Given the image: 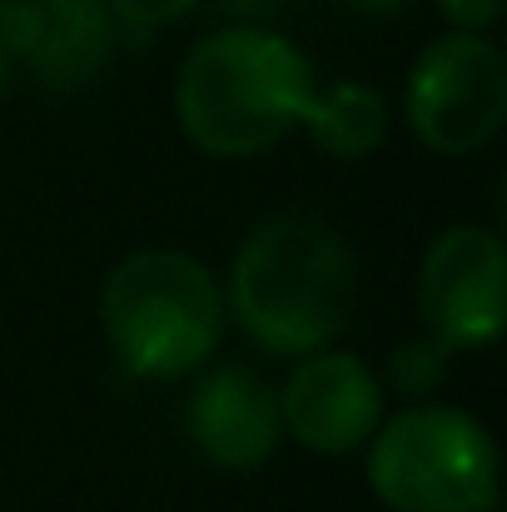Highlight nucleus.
I'll return each mask as SVG.
<instances>
[{"instance_id":"obj_16","label":"nucleus","mask_w":507,"mask_h":512,"mask_svg":"<svg viewBox=\"0 0 507 512\" xmlns=\"http://www.w3.org/2000/svg\"><path fill=\"white\" fill-rule=\"evenodd\" d=\"M488 512H498V508H488Z\"/></svg>"},{"instance_id":"obj_2","label":"nucleus","mask_w":507,"mask_h":512,"mask_svg":"<svg viewBox=\"0 0 507 512\" xmlns=\"http://www.w3.org/2000/svg\"><path fill=\"white\" fill-rule=\"evenodd\" d=\"M353 304L358 259L348 239L314 214H274L234 249L224 309L269 358L334 348L353 324Z\"/></svg>"},{"instance_id":"obj_11","label":"nucleus","mask_w":507,"mask_h":512,"mask_svg":"<svg viewBox=\"0 0 507 512\" xmlns=\"http://www.w3.org/2000/svg\"><path fill=\"white\" fill-rule=\"evenodd\" d=\"M448 348L438 339H428V334H413V339H403L393 353H388V363H383V393H393V398H403V403H428L438 388H443V378H448Z\"/></svg>"},{"instance_id":"obj_14","label":"nucleus","mask_w":507,"mask_h":512,"mask_svg":"<svg viewBox=\"0 0 507 512\" xmlns=\"http://www.w3.org/2000/svg\"><path fill=\"white\" fill-rule=\"evenodd\" d=\"M343 10H353V15H368V20H383V15H398V10H408L413 0H334Z\"/></svg>"},{"instance_id":"obj_7","label":"nucleus","mask_w":507,"mask_h":512,"mask_svg":"<svg viewBox=\"0 0 507 512\" xmlns=\"http://www.w3.org/2000/svg\"><path fill=\"white\" fill-rule=\"evenodd\" d=\"M388 413L383 378L348 348H319L294 358V373L279 388L284 438L319 458L358 453Z\"/></svg>"},{"instance_id":"obj_1","label":"nucleus","mask_w":507,"mask_h":512,"mask_svg":"<svg viewBox=\"0 0 507 512\" xmlns=\"http://www.w3.org/2000/svg\"><path fill=\"white\" fill-rule=\"evenodd\" d=\"M314 60L279 30L239 20L189 45L174 75V125L209 160H254L304 130Z\"/></svg>"},{"instance_id":"obj_4","label":"nucleus","mask_w":507,"mask_h":512,"mask_svg":"<svg viewBox=\"0 0 507 512\" xmlns=\"http://www.w3.org/2000/svg\"><path fill=\"white\" fill-rule=\"evenodd\" d=\"M368 488L388 512L498 508V443L488 423L453 403H408L373 428Z\"/></svg>"},{"instance_id":"obj_12","label":"nucleus","mask_w":507,"mask_h":512,"mask_svg":"<svg viewBox=\"0 0 507 512\" xmlns=\"http://www.w3.org/2000/svg\"><path fill=\"white\" fill-rule=\"evenodd\" d=\"M110 15L125 25V30H140V35H155L179 25L189 10H199V0H105Z\"/></svg>"},{"instance_id":"obj_10","label":"nucleus","mask_w":507,"mask_h":512,"mask_svg":"<svg viewBox=\"0 0 507 512\" xmlns=\"http://www.w3.org/2000/svg\"><path fill=\"white\" fill-rule=\"evenodd\" d=\"M304 130L334 160H368L388 140V95L363 80H338L329 90L319 85L304 110Z\"/></svg>"},{"instance_id":"obj_13","label":"nucleus","mask_w":507,"mask_h":512,"mask_svg":"<svg viewBox=\"0 0 507 512\" xmlns=\"http://www.w3.org/2000/svg\"><path fill=\"white\" fill-rule=\"evenodd\" d=\"M433 5L453 30H478V35H488L507 15V0H433Z\"/></svg>"},{"instance_id":"obj_6","label":"nucleus","mask_w":507,"mask_h":512,"mask_svg":"<svg viewBox=\"0 0 507 512\" xmlns=\"http://www.w3.org/2000/svg\"><path fill=\"white\" fill-rule=\"evenodd\" d=\"M413 309L448 353L493 348L507 329V249L488 224H448L418 264Z\"/></svg>"},{"instance_id":"obj_5","label":"nucleus","mask_w":507,"mask_h":512,"mask_svg":"<svg viewBox=\"0 0 507 512\" xmlns=\"http://www.w3.org/2000/svg\"><path fill=\"white\" fill-rule=\"evenodd\" d=\"M403 115L423 150L463 160L488 150L507 125V55L493 35L443 30L408 70Z\"/></svg>"},{"instance_id":"obj_8","label":"nucleus","mask_w":507,"mask_h":512,"mask_svg":"<svg viewBox=\"0 0 507 512\" xmlns=\"http://www.w3.org/2000/svg\"><path fill=\"white\" fill-rule=\"evenodd\" d=\"M184 433L214 468L259 473L284 443L279 388H269L249 363H214L184 398Z\"/></svg>"},{"instance_id":"obj_3","label":"nucleus","mask_w":507,"mask_h":512,"mask_svg":"<svg viewBox=\"0 0 507 512\" xmlns=\"http://www.w3.org/2000/svg\"><path fill=\"white\" fill-rule=\"evenodd\" d=\"M100 324L115 363L130 378H189L209 368L224 343V284L184 249H135L100 284Z\"/></svg>"},{"instance_id":"obj_9","label":"nucleus","mask_w":507,"mask_h":512,"mask_svg":"<svg viewBox=\"0 0 507 512\" xmlns=\"http://www.w3.org/2000/svg\"><path fill=\"white\" fill-rule=\"evenodd\" d=\"M0 45L10 60H30L40 80L70 90L110 60L115 15L105 0H0Z\"/></svg>"},{"instance_id":"obj_15","label":"nucleus","mask_w":507,"mask_h":512,"mask_svg":"<svg viewBox=\"0 0 507 512\" xmlns=\"http://www.w3.org/2000/svg\"><path fill=\"white\" fill-rule=\"evenodd\" d=\"M10 65H15V60H10V50L0 45V95H5V85H10Z\"/></svg>"}]
</instances>
